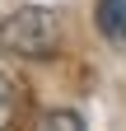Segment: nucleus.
<instances>
[{
    "instance_id": "nucleus-3",
    "label": "nucleus",
    "mask_w": 126,
    "mask_h": 131,
    "mask_svg": "<svg viewBox=\"0 0 126 131\" xmlns=\"http://www.w3.org/2000/svg\"><path fill=\"white\" fill-rule=\"evenodd\" d=\"M98 33L112 42L126 38V0H98Z\"/></svg>"
},
{
    "instance_id": "nucleus-4",
    "label": "nucleus",
    "mask_w": 126,
    "mask_h": 131,
    "mask_svg": "<svg viewBox=\"0 0 126 131\" xmlns=\"http://www.w3.org/2000/svg\"><path fill=\"white\" fill-rule=\"evenodd\" d=\"M33 131H84V122H80V112H70V108H56V112H42Z\"/></svg>"
},
{
    "instance_id": "nucleus-1",
    "label": "nucleus",
    "mask_w": 126,
    "mask_h": 131,
    "mask_svg": "<svg viewBox=\"0 0 126 131\" xmlns=\"http://www.w3.org/2000/svg\"><path fill=\"white\" fill-rule=\"evenodd\" d=\"M61 47V24L52 9L42 5H23L9 19H0V52L5 56H23V61H47Z\"/></svg>"
},
{
    "instance_id": "nucleus-2",
    "label": "nucleus",
    "mask_w": 126,
    "mask_h": 131,
    "mask_svg": "<svg viewBox=\"0 0 126 131\" xmlns=\"http://www.w3.org/2000/svg\"><path fill=\"white\" fill-rule=\"evenodd\" d=\"M19 108H23V84L0 66V131H9L19 122Z\"/></svg>"
}]
</instances>
